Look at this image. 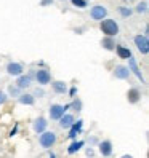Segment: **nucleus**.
Returning a JSON list of instances; mask_svg holds the SVG:
<instances>
[{
	"label": "nucleus",
	"mask_w": 149,
	"mask_h": 158,
	"mask_svg": "<svg viewBox=\"0 0 149 158\" xmlns=\"http://www.w3.org/2000/svg\"><path fill=\"white\" fill-rule=\"evenodd\" d=\"M101 32L106 37H114L119 34V24L114 19H101Z\"/></svg>",
	"instance_id": "nucleus-1"
},
{
	"label": "nucleus",
	"mask_w": 149,
	"mask_h": 158,
	"mask_svg": "<svg viewBox=\"0 0 149 158\" xmlns=\"http://www.w3.org/2000/svg\"><path fill=\"white\" fill-rule=\"evenodd\" d=\"M39 142H40V145L43 148H48V147H51L55 142H56V134H55L53 131H42Z\"/></svg>",
	"instance_id": "nucleus-2"
},
{
	"label": "nucleus",
	"mask_w": 149,
	"mask_h": 158,
	"mask_svg": "<svg viewBox=\"0 0 149 158\" xmlns=\"http://www.w3.org/2000/svg\"><path fill=\"white\" fill-rule=\"evenodd\" d=\"M135 45H136V48L139 50V53H143V54L149 53V42H147L146 35H136L135 37Z\"/></svg>",
	"instance_id": "nucleus-3"
},
{
	"label": "nucleus",
	"mask_w": 149,
	"mask_h": 158,
	"mask_svg": "<svg viewBox=\"0 0 149 158\" xmlns=\"http://www.w3.org/2000/svg\"><path fill=\"white\" fill-rule=\"evenodd\" d=\"M71 106H59V104H55L50 107V118L51 120H59L61 115H64V112L69 109Z\"/></svg>",
	"instance_id": "nucleus-4"
},
{
	"label": "nucleus",
	"mask_w": 149,
	"mask_h": 158,
	"mask_svg": "<svg viewBox=\"0 0 149 158\" xmlns=\"http://www.w3.org/2000/svg\"><path fill=\"white\" fill-rule=\"evenodd\" d=\"M106 15H107V10H106L104 6H101V5L93 6V8H91V11H90L91 19H95V21H101V19H104Z\"/></svg>",
	"instance_id": "nucleus-5"
},
{
	"label": "nucleus",
	"mask_w": 149,
	"mask_h": 158,
	"mask_svg": "<svg viewBox=\"0 0 149 158\" xmlns=\"http://www.w3.org/2000/svg\"><path fill=\"white\" fill-rule=\"evenodd\" d=\"M35 77H37V81H39L40 85H48L50 80H51V75H50V72L46 69H39Z\"/></svg>",
	"instance_id": "nucleus-6"
},
{
	"label": "nucleus",
	"mask_w": 149,
	"mask_h": 158,
	"mask_svg": "<svg viewBox=\"0 0 149 158\" xmlns=\"http://www.w3.org/2000/svg\"><path fill=\"white\" fill-rule=\"evenodd\" d=\"M7 72L10 73V75H15V77H20L23 73V66L18 62H10L7 66Z\"/></svg>",
	"instance_id": "nucleus-7"
},
{
	"label": "nucleus",
	"mask_w": 149,
	"mask_h": 158,
	"mask_svg": "<svg viewBox=\"0 0 149 158\" xmlns=\"http://www.w3.org/2000/svg\"><path fill=\"white\" fill-rule=\"evenodd\" d=\"M128 64H130V70H132L135 75L141 80V83H144V78H143V73H141V70H139V67H138V64H136V61H135V58L133 56H130L128 58Z\"/></svg>",
	"instance_id": "nucleus-8"
},
{
	"label": "nucleus",
	"mask_w": 149,
	"mask_h": 158,
	"mask_svg": "<svg viewBox=\"0 0 149 158\" xmlns=\"http://www.w3.org/2000/svg\"><path fill=\"white\" fill-rule=\"evenodd\" d=\"M127 99H128L130 104H136V102L141 99V93H139V89H136V88H132L127 93Z\"/></svg>",
	"instance_id": "nucleus-9"
},
{
	"label": "nucleus",
	"mask_w": 149,
	"mask_h": 158,
	"mask_svg": "<svg viewBox=\"0 0 149 158\" xmlns=\"http://www.w3.org/2000/svg\"><path fill=\"white\" fill-rule=\"evenodd\" d=\"M114 75H116V78L125 80V78H128V75H130V69H128V67H124V66H119V67H116Z\"/></svg>",
	"instance_id": "nucleus-10"
},
{
	"label": "nucleus",
	"mask_w": 149,
	"mask_h": 158,
	"mask_svg": "<svg viewBox=\"0 0 149 158\" xmlns=\"http://www.w3.org/2000/svg\"><path fill=\"white\" fill-rule=\"evenodd\" d=\"M82 126H83V122L82 120H77V123H72V126H71V133L68 134L71 139H74L80 131H82Z\"/></svg>",
	"instance_id": "nucleus-11"
},
{
	"label": "nucleus",
	"mask_w": 149,
	"mask_h": 158,
	"mask_svg": "<svg viewBox=\"0 0 149 158\" xmlns=\"http://www.w3.org/2000/svg\"><path fill=\"white\" fill-rule=\"evenodd\" d=\"M72 123H74V117H72V115H61V118H59V125H61V128L68 129V128L72 126Z\"/></svg>",
	"instance_id": "nucleus-12"
},
{
	"label": "nucleus",
	"mask_w": 149,
	"mask_h": 158,
	"mask_svg": "<svg viewBox=\"0 0 149 158\" xmlns=\"http://www.w3.org/2000/svg\"><path fill=\"white\" fill-rule=\"evenodd\" d=\"M99 152H101V155H104V156L111 155V153H112V144H111L109 141L101 142L99 144Z\"/></svg>",
	"instance_id": "nucleus-13"
},
{
	"label": "nucleus",
	"mask_w": 149,
	"mask_h": 158,
	"mask_svg": "<svg viewBox=\"0 0 149 158\" xmlns=\"http://www.w3.org/2000/svg\"><path fill=\"white\" fill-rule=\"evenodd\" d=\"M116 50H117L119 58H122V59H128L130 56H132V51H130L128 48H125V46H122V45L116 46Z\"/></svg>",
	"instance_id": "nucleus-14"
},
{
	"label": "nucleus",
	"mask_w": 149,
	"mask_h": 158,
	"mask_svg": "<svg viewBox=\"0 0 149 158\" xmlns=\"http://www.w3.org/2000/svg\"><path fill=\"white\" fill-rule=\"evenodd\" d=\"M45 128H46V120H45V118H37V120H35V123H34L35 133H42V131H45Z\"/></svg>",
	"instance_id": "nucleus-15"
},
{
	"label": "nucleus",
	"mask_w": 149,
	"mask_h": 158,
	"mask_svg": "<svg viewBox=\"0 0 149 158\" xmlns=\"http://www.w3.org/2000/svg\"><path fill=\"white\" fill-rule=\"evenodd\" d=\"M31 85V77L29 75H21L20 78H18V88H27Z\"/></svg>",
	"instance_id": "nucleus-16"
},
{
	"label": "nucleus",
	"mask_w": 149,
	"mask_h": 158,
	"mask_svg": "<svg viewBox=\"0 0 149 158\" xmlns=\"http://www.w3.org/2000/svg\"><path fill=\"white\" fill-rule=\"evenodd\" d=\"M34 96L32 94H21L20 96V102L21 104H26V106H32L34 104Z\"/></svg>",
	"instance_id": "nucleus-17"
},
{
	"label": "nucleus",
	"mask_w": 149,
	"mask_h": 158,
	"mask_svg": "<svg viewBox=\"0 0 149 158\" xmlns=\"http://www.w3.org/2000/svg\"><path fill=\"white\" fill-rule=\"evenodd\" d=\"M51 86L56 93H66V83L64 81H55V83H51Z\"/></svg>",
	"instance_id": "nucleus-18"
},
{
	"label": "nucleus",
	"mask_w": 149,
	"mask_h": 158,
	"mask_svg": "<svg viewBox=\"0 0 149 158\" xmlns=\"http://www.w3.org/2000/svg\"><path fill=\"white\" fill-rule=\"evenodd\" d=\"M103 46L106 50H116V43L112 40V37H107V39L103 40Z\"/></svg>",
	"instance_id": "nucleus-19"
},
{
	"label": "nucleus",
	"mask_w": 149,
	"mask_h": 158,
	"mask_svg": "<svg viewBox=\"0 0 149 158\" xmlns=\"http://www.w3.org/2000/svg\"><path fill=\"white\" fill-rule=\"evenodd\" d=\"M82 145H83V142H82V141H79V142H72V144L69 145V148H68V152H69V153L77 152V150H79V148H80Z\"/></svg>",
	"instance_id": "nucleus-20"
},
{
	"label": "nucleus",
	"mask_w": 149,
	"mask_h": 158,
	"mask_svg": "<svg viewBox=\"0 0 149 158\" xmlns=\"http://www.w3.org/2000/svg\"><path fill=\"white\" fill-rule=\"evenodd\" d=\"M146 10H147V3H146V2L138 3V6H136V11H138V13H144Z\"/></svg>",
	"instance_id": "nucleus-21"
},
{
	"label": "nucleus",
	"mask_w": 149,
	"mask_h": 158,
	"mask_svg": "<svg viewBox=\"0 0 149 158\" xmlns=\"http://www.w3.org/2000/svg\"><path fill=\"white\" fill-rule=\"evenodd\" d=\"M72 3L76 5V6H79V8H85V6H87L85 0H72Z\"/></svg>",
	"instance_id": "nucleus-22"
},
{
	"label": "nucleus",
	"mask_w": 149,
	"mask_h": 158,
	"mask_svg": "<svg viewBox=\"0 0 149 158\" xmlns=\"http://www.w3.org/2000/svg\"><path fill=\"white\" fill-rule=\"evenodd\" d=\"M120 13H122L124 16H130V15H132V10H130V8L122 6V8H120Z\"/></svg>",
	"instance_id": "nucleus-23"
},
{
	"label": "nucleus",
	"mask_w": 149,
	"mask_h": 158,
	"mask_svg": "<svg viewBox=\"0 0 149 158\" xmlns=\"http://www.w3.org/2000/svg\"><path fill=\"white\" fill-rule=\"evenodd\" d=\"M5 101H7V94L0 91V104H5Z\"/></svg>",
	"instance_id": "nucleus-24"
},
{
	"label": "nucleus",
	"mask_w": 149,
	"mask_h": 158,
	"mask_svg": "<svg viewBox=\"0 0 149 158\" xmlns=\"http://www.w3.org/2000/svg\"><path fill=\"white\" fill-rule=\"evenodd\" d=\"M53 0H42V6H46V5H51Z\"/></svg>",
	"instance_id": "nucleus-25"
},
{
	"label": "nucleus",
	"mask_w": 149,
	"mask_h": 158,
	"mask_svg": "<svg viewBox=\"0 0 149 158\" xmlns=\"http://www.w3.org/2000/svg\"><path fill=\"white\" fill-rule=\"evenodd\" d=\"M74 107H76V110H80V101L74 102Z\"/></svg>",
	"instance_id": "nucleus-26"
},
{
	"label": "nucleus",
	"mask_w": 149,
	"mask_h": 158,
	"mask_svg": "<svg viewBox=\"0 0 149 158\" xmlns=\"http://www.w3.org/2000/svg\"><path fill=\"white\" fill-rule=\"evenodd\" d=\"M10 93H11V94H18V88H10Z\"/></svg>",
	"instance_id": "nucleus-27"
},
{
	"label": "nucleus",
	"mask_w": 149,
	"mask_h": 158,
	"mask_svg": "<svg viewBox=\"0 0 149 158\" xmlns=\"http://www.w3.org/2000/svg\"><path fill=\"white\" fill-rule=\"evenodd\" d=\"M124 2H132V0H124Z\"/></svg>",
	"instance_id": "nucleus-28"
}]
</instances>
